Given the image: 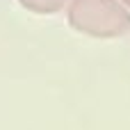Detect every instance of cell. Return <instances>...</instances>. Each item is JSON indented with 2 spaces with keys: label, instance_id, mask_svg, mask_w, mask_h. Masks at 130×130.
Segmentation results:
<instances>
[{
  "label": "cell",
  "instance_id": "obj_1",
  "mask_svg": "<svg viewBox=\"0 0 130 130\" xmlns=\"http://www.w3.org/2000/svg\"><path fill=\"white\" fill-rule=\"evenodd\" d=\"M66 18L73 30L96 39L123 37L130 30V9L121 0H71Z\"/></svg>",
  "mask_w": 130,
  "mask_h": 130
},
{
  "label": "cell",
  "instance_id": "obj_2",
  "mask_svg": "<svg viewBox=\"0 0 130 130\" xmlns=\"http://www.w3.org/2000/svg\"><path fill=\"white\" fill-rule=\"evenodd\" d=\"M25 9L34 11V14H55V11H62L64 7L71 5V0H18Z\"/></svg>",
  "mask_w": 130,
  "mask_h": 130
},
{
  "label": "cell",
  "instance_id": "obj_3",
  "mask_svg": "<svg viewBox=\"0 0 130 130\" xmlns=\"http://www.w3.org/2000/svg\"><path fill=\"white\" fill-rule=\"evenodd\" d=\"M121 2H123V5H126V7L130 9V0H121Z\"/></svg>",
  "mask_w": 130,
  "mask_h": 130
}]
</instances>
